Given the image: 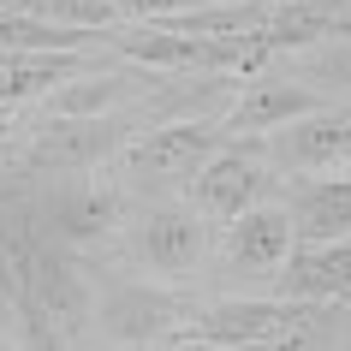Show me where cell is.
Listing matches in <instances>:
<instances>
[{
  "instance_id": "1",
  "label": "cell",
  "mask_w": 351,
  "mask_h": 351,
  "mask_svg": "<svg viewBox=\"0 0 351 351\" xmlns=\"http://www.w3.org/2000/svg\"><path fill=\"white\" fill-rule=\"evenodd\" d=\"M24 203L36 215L42 232L66 239L72 250L95 256L113 250L119 232L131 226V197L113 179V167H77V173H42L24 185Z\"/></svg>"
},
{
  "instance_id": "4",
  "label": "cell",
  "mask_w": 351,
  "mask_h": 351,
  "mask_svg": "<svg viewBox=\"0 0 351 351\" xmlns=\"http://www.w3.org/2000/svg\"><path fill=\"white\" fill-rule=\"evenodd\" d=\"M191 286H167V280H125L108 274L95 286V339L113 351H161L167 339L185 333V315L197 310Z\"/></svg>"
},
{
  "instance_id": "18",
  "label": "cell",
  "mask_w": 351,
  "mask_h": 351,
  "mask_svg": "<svg viewBox=\"0 0 351 351\" xmlns=\"http://www.w3.org/2000/svg\"><path fill=\"white\" fill-rule=\"evenodd\" d=\"M113 6H119V19L149 24V19H179V12H197V6H226V0H113Z\"/></svg>"
},
{
  "instance_id": "5",
  "label": "cell",
  "mask_w": 351,
  "mask_h": 351,
  "mask_svg": "<svg viewBox=\"0 0 351 351\" xmlns=\"http://www.w3.org/2000/svg\"><path fill=\"white\" fill-rule=\"evenodd\" d=\"M292 244H298L292 208H286V197H268L221 226V239L208 250V274L221 280V292H274Z\"/></svg>"
},
{
  "instance_id": "11",
  "label": "cell",
  "mask_w": 351,
  "mask_h": 351,
  "mask_svg": "<svg viewBox=\"0 0 351 351\" xmlns=\"http://www.w3.org/2000/svg\"><path fill=\"white\" fill-rule=\"evenodd\" d=\"M351 292V239L292 244V256L274 280V298H304V304H339Z\"/></svg>"
},
{
  "instance_id": "21",
  "label": "cell",
  "mask_w": 351,
  "mask_h": 351,
  "mask_svg": "<svg viewBox=\"0 0 351 351\" xmlns=\"http://www.w3.org/2000/svg\"><path fill=\"white\" fill-rule=\"evenodd\" d=\"M0 333H12V304L0 298Z\"/></svg>"
},
{
  "instance_id": "22",
  "label": "cell",
  "mask_w": 351,
  "mask_h": 351,
  "mask_svg": "<svg viewBox=\"0 0 351 351\" xmlns=\"http://www.w3.org/2000/svg\"><path fill=\"white\" fill-rule=\"evenodd\" d=\"M328 6H333V12H346V19H351V0H328Z\"/></svg>"
},
{
  "instance_id": "7",
  "label": "cell",
  "mask_w": 351,
  "mask_h": 351,
  "mask_svg": "<svg viewBox=\"0 0 351 351\" xmlns=\"http://www.w3.org/2000/svg\"><path fill=\"white\" fill-rule=\"evenodd\" d=\"M185 197L208 215V226H226V221H239L244 208L280 197V179H274V167H268L262 137H226L203 161V173L191 179Z\"/></svg>"
},
{
  "instance_id": "23",
  "label": "cell",
  "mask_w": 351,
  "mask_h": 351,
  "mask_svg": "<svg viewBox=\"0 0 351 351\" xmlns=\"http://www.w3.org/2000/svg\"><path fill=\"white\" fill-rule=\"evenodd\" d=\"M346 304H351V292H346Z\"/></svg>"
},
{
  "instance_id": "20",
  "label": "cell",
  "mask_w": 351,
  "mask_h": 351,
  "mask_svg": "<svg viewBox=\"0 0 351 351\" xmlns=\"http://www.w3.org/2000/svg\"><path fill=\"white\" fill-rule=\"evenodd\" d=\"M36 0H0V12H30Z\"/></svg>"
},
{
  "instance_id": "17",
  "label": "cell",
  "mask_w": 351,
  "mask_h": 351,
  "mask_svg": "<svg viewBox=\"0 0 351 351\" xmlns=\"http://www.w3.org/2000/svg\"><path fill=\"white\" fill-rule=\"evenodd\" d=\"M30 185V155H24V131L0 125V191H24Z\"/></svg>"
},
{
  "instance_id": "10",
  "label": "cell",
  "mask_w": 351,
  "mask_h": 351,
  "mask_svg": "<svg viewBox=\"0 0 351 351\" xmlns=\"http://www.w3.org/2000/svg\"><path fill=\"white\" fill-rule=\"evenodd\" d=\"M84 54H90V48H66V54H24V48H6V54H0V125L19 131L12 113L36 108L42 95L60 90L66 77L101 66V60H84Z\"/></svg>"
},
{
  "instance_id": "19",
  "label": "cell",
  "mask_w": 351,
  "mask_h": 351,
  "mask_svg": "<svg viewBox=\"0 0 351 351\" xmlns=\"http://www.w3.org/2000/svg\"><path fill=\"white\" fill-rule=\"evenodd\" d=\"M328 328H333V351H351V304H328Z\"/></svg>"
},
{
  "instance_id": "2",
  "label": "cell",
  "mask_w": 351,
  "mask_h": 351,
  "mask_svg": "<svg viewBox=\"0 0 351 351\" xmlns=\"http://www.w3.org/2000/svg\"><path fill=\"white\" fill-rule=\"evenodd\" d=\"M226 143L221 119H167V125L137 131L119 155H113V179L125 185L131 208L137 203H161V197H185L191 179L203 173V161Z\"/></svg>"
},
{
  "instance_id": "15",
  "label": "cell",
  "mask_w": 351,
  "mask_h": 351,
  "mask_svg": "<svg viewBox=\"0 0 351 351\" xmlns=\"http://www.w3.org/2000/svg\"><path fill=\"white\" fill-rule=\"evenodd\" d=\"M30 239H36V221H30L24 191H0V298H6V304H19V298H24Z\"/></svg>"
},
{
  "instance_id": "6",
  "label": "cell",
  "mask_w": 351,
  "mask_h": 351,
  "mask_svg": "<svg viewBox=\"0 0 351 351\" xmlns=\"http://www.w3.org/2000/svg\"><path fill=\"white\" fill-rule=\"evenodd\" d=\"M30 221H36V215H30ZM24 292L66 328V339H72L77 351L95 346V274H90V256H84V250H72L66 239H54V232L36 226V239H30V268H24Z\"/></svg>"
},
{
  "instance_id": "12",
  "label": "cell",
  "mask_w": 351,
  "mask_h": 351,
  "mask_svg": "<svg viewBox=\"0 0 351 351\" xmlns=\"http://www.w3.org/2000/svg\"><path fill=\"white\" fill-rule=\"evenodd\" d=\"M280 197H286V208H292L298 244L351 239V173H315V179H292Z\"/></svg>"
},
{
  "instance_id": "13",
  "label": "cell",
  "mask_w": 351,
  "mask_h": 351,
  "mask_svg": "<svg viewBox=\"0 0 351 351\" xmlns=\"http://www.w3.org/2000/svg\"><path fill=\"white\" fill-rule=\"evenodd\" d=\"M24 48V54H66V48H108V30H84V24H54L42 12H0V54Z\"/></svg>"
},
{
  "instance_id": "14",
  "label": "cell",
  "mask_w": 351,
  "mask_h": 351,
  "mask_svg": "<svg viewBox=\"0 0 351 351\" xmlns=\"http://www.w3.org/2000/svg\"><path fill=\"white\" fill-rule=\"evenodd\" d=\"M292 72L328 108L351 113V36H328V42H310V48H292Z\"/></svg>"
},
{
  "instance_id": "16",
  "label": "cell",
  "mask_w": 351,
  "mask_h": 351,
  "mask_svg": "<svg viewBox=\"0 0 351 351\" xmlns=\"http://www.w3.org/2000/svg\"><path fill=\"white\" fill-rule=\"evenodd\" d=\"M30 12H42V19H54V24H84V30H113V24H125L113 0H36Z\"/></svg>"
},
{
  "instance_id": "3",
  "label": "cell",
  "mask_w": 351,
  "mask_h": 351,
  "mask_svg": "<svg viewBox=\"0 0 351 351\" xmlns=\"http://www.w3.org/2000/svg\"><path fill=\"white\" fill-rule=\"evenodd\" d=\"M125 250L149 280L167 286H197L208 274V250H215V226L191 197H161V203H137L131 226L119 232Z\"/></svg>"
},
{
  "instance_id": "9",
  "label": "cell",
  "mask_w": 351,
  "mask_h": 351,
  "mask_svg": "<svg viewBox=\"0 0 351 351\" xmlns=\"http://www.w3.org/2000/svg\"><path fill=\"white\" fill-rule=\"evenodd\" d=\"M328 108L322 95L304 84L298 72H274V66H262V72H250L239 84V95H232V108H226V137H262V131L286 125V119H304V113Z\"/></svg>"
},
{
  "instance_id": "8",
  "label": "cell",
  "mask_w": 351,
  "mask_h": 351,
  "mask_svg": "<svg viewBox=\"0 0 351 351\" xmlns=\"http://www.w3.org/2000/svg\"><path fill=\"white\" fill-rule=\"evenodd\" d=\"M262 149H268L280 191L292 179H315V173H351V113L315 108L304 119H286V125L262 131Z\"/></svg>"
}]
</instances>
